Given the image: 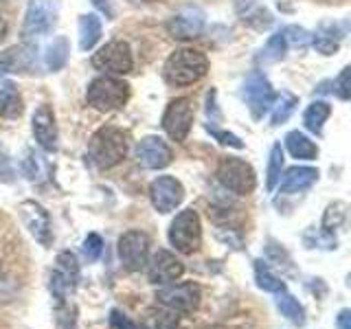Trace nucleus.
<instances>
[{
    "label": "nucleus",
    "instance_id": "2eb2a0df",
    "mask_svg": "<svg viewBox=\"0 0 351 329\" xmlns=\"http://www.w3.org/2000/svg\"><path fill=\"white\" fill-rule=\"evenodd\" d=\"M204 11L197 7H184L167 22L169 36L176 40H191L197 38L204 29Z\"/></svg>",
    "mask_w": 351,
    "mask_h": 329
},
{
    "label": "nucleus",
    "instance_id": "7c9ffc66",
    "mask_svg": "<svg viewBox=\"0 0 351 329\" xmlns=\"http://www.w3.org/2000/svg\"><path fill=\"white\" fill-rule=\"evenodd\" d=\"M345 208H347L345 202H334V204L327 206L325 217H323V230H325V233H332L334 228H338L340 224L345 222Z\"/></svg>",
    "mask_w": 351,
    "mask_h": 329
},
{
    "label": "nucleus",
    "instance_id": "20e7f679",
    "mask_svg": "<svg viewBox=\"0 0 351 329\" xmlns=\"http://www.w3.org/2000/svg\"><path fill=\"white\" fill-rule=\"evenodd\" d=\"M169 244L182 252V255H193L202 246V224L200 215L193 208H184L173 217L169 226Z\"/></svg>",
    "mask_w": 351,
    "mask_h": 329
},
{
    "label": "nucleus",
    "instance_id": "f257e3e1",
    "mask_svg": "<svg viewBox=\"0 0 351 329\" xmlns=\"http://www.w3.org/2000/svg\"><path fill=\"white\" fill-rule=\"evenodd\" d=\"M128 154V136L123 130L106 125L97 130L88 143V156L99 169H110L119 164Z\"/></svg>",
    "mask_w": 351,
    "mask_h": 329
},
{
    "label": "nucleus",
    "instance_id": "58836bf2",
    "mask_svg": "<svg viewBox=\"0 0 351 329\" xmlns=\"http://www.w3.org/2000/svg\"><path fill=\"white\" fill-rule=\"evenodd\" d=\"M38 156H33V151H27V158L22 160V169H25L27 178L29 180H36L38 178Z\"/></svg>",
    "mask_w": 351,
    "mask_h": 329
},
{
    "label": "nucleus",
    "instance_id": "aec40b11",
    "mask_svg": "<svg viewBox=\"0 0 351 329\" xmlns=\"http://www.w3.org/2000/svg\"><path fill=\"white\" fill-rule=\"evenodd\" d=\"M0 114L7 119L22 114V97L18 88L7 80H0Z\"/></svg>",
    "mask_w": 351,
    "mask_h": 329
},
{
    "label": "nucleus",
    "instance_id": "e433bc0d",
    "mask_svg": "<svg viewBox=\"0 0 351 329\" xmlns=\"http://www.w3.org/2000/svg\"><path fill=\"white\" fill-rule=\"evenodd\" d=\"M206 130L211 132V134L222 143V145H228V147H235V149H241L244 147V143L239 141V136L235 134H230V132H222V130H217V127H211V125H206Z\"/></svg>",
    "mask_w": 351,
    "mask_h": 329
},
{
    "label": "nucleus",
    "instance_id": "cd10ccee",
    "mask_svg": "<svg viewBox=\"0 0 351 329\" xmlns=\"http://www.w3.org/2000/svg\"><path fill=\"white\" fill-rule=\"evenodd\" d=\"M281 169H283V149H281V143H274L270 149V160H268V180H266L268 191H274V186L279 184Z\"/></svg>",
    "mask_w": 351,
    "mask_h": 329
},
{
    "label": "nucleus",
    "instance_id": "ddd939ff",
    "mask_svg": "<svg viewBox=\"0 0 351 329\" xmlns=\"http://www.w3.org/2000/svg\"><path fill=\"white\" fill-rule=\"evenodd\" d=\"M58 22V0H29L25 16V36H44Z\"/></svg>",
    "mask_w": 351,
    "mask_h": 329
},
{
    "label": "nucleus",
    "instance_id": "f8f14e48",
    "mask_svg": "<svg viewBox=\"0 0 351 329\" xmlns=\"http://www.w3.org/2000/svg\"><path fill=\"white\" fill-rule=\"evenodd\" d=\"M18 211L22 217V224L27 226L33 239L40 241L44 248H49L53 241V233H51V217L47 213V208L36 200H25L20 202Z\"/></svg>",
    "mask_w": 351,
    "mask_h": 329
},
{
    "label": "nucleus",
    "instance_id": "a878e982",
    "mask_svg": "<svg viewBox=\"0 0 351 329\" xmlns=\"http://www.w3.org/2000/svg\"><path fill=\"white\" fill-rule=\"evenodd\" d=\"M332 114V108H329L325 101H314L310 108L305 110L303 123L305 127L312 132V134H321L323 132V123L327 121V117Z\"/></svg>",
    "mask_w": 351,
    "mask_h": 329
},
{
    "label": "nucleus",
    "instance_id": "0eeeda50",
    "mask_svg": "<svg viewBox=\"0 0 351 329\" xmlns=\"http://www.w3.org/2000/svg\"><path fill=\"white\" fill-rule=\"evenodd\" d=\"M93 66L97 71H101L106 75H128L134 66V60H132V53L128 42H108L106 47L99 49L93 55Z\"/></svg>",
    "mask_w": 351,
    "mask_h": 329
},
{
    "label": "nucleus",
    "instance_id": "37998d69",
    "mask_svg": "<svg viewBox=\"0 0 351 329\" xmlns=\"http://www.w3.org/2000/svg\"><path fill=\"white\" fill-rule=\"evenodd\" d=\"M5 29H7V27H5V22H3V20H0V40H3V38H5Z\"/></svg>",
    "mask_w": 351,
    "mask_h": 329
},
{
    "label": "nucleus",
    "instance_id": "dca6fc26",
    "mask_svg": "<svg viewBox=\"0 0 351 329\" xmlns=\"http://www.w3.org/2000/svg\"><path fill=\"white\" fill-rule=\"evenodd\" d=\"M31 130L42 149L47 151L58 149V123H55V112L51 110V106L42 103L36 108L31 119Z\"/></svg>",
    "mask_w": 351,
    "mask_h": 329
},
{
    "label": "nucleus",
    "instance_id": "c9c22d12",
    "mask_svg": "<svg viewBox=\"0 0 351 329\" xmlns=\"http://www.w3.org/2000/svg\"><path fill=\"white\" fill-rule=\"evenodd\" d=\"M349 75H351V69L347 66V69H343V73H340V77L336 80L334 84V90L336 95L343 99V101H347V99L351 97V82H349Z\"/></svg>",
    "mask_w": 351,
    "mask_h": 329
},
{
    "label": "nucleus",
    "instance_id": "9d476101",
    "mask_svg": "<svg viewBox=\"0 0 351 329\" xmlns=\"http://www.w3.org/2000/svg\"><path fill=\"white\" fill-rule=\"evenodd\" d=\"M119 257L128 270H143L149 259V237L143 230H128L119 239Z\"/></svg>",
    "mask_w": 351,
    "mask_h": 329
},
{
    "label": "nucleus",
    "instance_id": "f704fd0d",
    "mask_svg": "<svg viewBox=\"0 0 351 329\" xmlns=\"http://www.w3.org/2000/svg\"><path fill=\"white\" fill-rule=\"evenodd\" d=\"M66 290H69V283H66L64 274H62L60 270H55V272L51 274V292H53V296H55V301H58V303H64V299H66Z\"/></svg>",
    "mask_w": 351,
    "mask_h": 329
},
{
    "label": "nucleus",
    "instance_id": "4c0bfd02",
    "mask_svg": "<svg viewBox=\"0 0 351 329\" xmlns=\"http://www.w3.org/2000/svg\"><path fill=\"white\" fill-rule=\"evenodd\" d=\"M110 327L112 329H136V325L132 323L125 314H121L119 310L110 312Z\"/></svg>",
    "mask_w": 351,
    "mask_h": 329
},
{
    "label": "nucleus",
    "instance_id": "412c9836",
    "mask_svg": "<svg viewBox=\"0 0 351 329\" xmlns=\"http://www.w3.org/2000/svg\"><path fill=\"white\" fill-rule=\"evenodd\" d=\"M285 147H288V151L299 160H314L318 156L316 143L307 138L303 132H290V134L285 136Z\"/></svg>",
    "mask_w": 351,
    "mask_h": 329
},
{
    "label": "nucleus",
    "instance_id": "bb28decb",
    "mask_svg": "<svg viewBox=\"0 0 351 329\" xmlns=\"http://www.w3.org/2000/svg\"><path fill=\"white\" fill-rule=\"evenodd\" d=\"M340 38H343V36H338L334 25H323V27H321V31H318L316 36L312 38V44L316 47V51H318V53H323V55H332V53H336V51H338Z\"/></svg>",
    "mask_w": 351,
    "mask_h": 329
},
{
    "label": "nucleus",
    "instance_id": "393cba45",
    "mask_svg": "<svg viewBox=\"0 0 351 329\" xmlns=\"http://www.w3.org/2000/svg\"><path fill=\"white\" fill-rule=\"evenodd\" d=\"M69 53H71V47H69V40L64 36L55 38L53 44H49L47 53H44V64H47L49 71H60L64 69L66 60H69Z\"/></svg>",
    "mask_w": 351,
    "mask_h": 329
},
{
    "label": "nucleus",
    "instance_id": "473e14b6",
    "mask_svg": "<svg viewBox=\"0 0 351 329\" xmlns=\"http://www.w3.org/2000/svg\"><path fill=\"white\" fill-rule=\"evenodd\" d=\"M283 36H285V42L292 44V47H307V44L312 42V36L303 27H288V29H283Z\"/></svg>",
    "mask_w": 351,
    "mask_h": 329
},
{
    "label": "nucleus",
    "instance_id": "7ed1b4c3",
    "mask_svg": "<svg viewBox=\"0 0 351 329\" xmlns=\"http://www.w3.org/2000/svg\"><path fill=\"white\" fill-rule=\"evenodd\" d=\"M128 99H130V86L114 75L97 77L86 90V101L93 108L101 110V112H110V110L125 106Z\"/></svg>",
    "mask_w": 351,
    "mask_h": 329
},
{
    "label": "nucleus",
    "instance_id": "6e6552de",
    "mask_svg": "<svg viewBox=\"0 0 351 329\" xmlns=\"http://www.w3.org/2000/svg\"><path fill=\"white\" fill-rule=\"evenodd\" d=\"M200 296H202L200 285L180 283V285H167V288L158 290L156 301L176 314H189L200 305Z\"/></svg>",
    "mask_w": 351,
    "mask_h": 329
},
{
    "label": "nucleus",
    "instance_id": "a211bd4d",
    "mask_svg": "<svg viewBox=\"0 0 351 329\" xmlns=\"http://www.w3.org/2000/svg\"><path fill=\"white\" fill-rule=\"evenodd\" d=\"M36 62V49L33 47H14L0 55V73H27Z\"/></svg>",
    "mask_w": 351,
    "mask_h": 329
},
{
    "label": "nucleus",
    "instance_id": "1a4fd4ad",
    "mask_svg": "<svg viewBox=\"0 0 351 329\" xmlns=\"http://www.w3.org/2000/svg\"><path fill=\"white\" fill-rule=\"evenodd\" d=\"M193 117H195V110H193L191 99H186V97L173 99V101L167 106V110H165L162 127L173 141L182 143L186 138V134H189V130H191Z\"/></svg>",
    "mask_w": 351,
    "mask_h": 329
},
{
    "label": "nucleus",
    "instance_id": "9b49d317",
    "mask_svg": "<svg viewBox=\"0 0 351 329\" xmlns=\"http://www.w3.org/2000/svg\"><path fill=\"white\" fill-rule=\"evenodd\" d=\"M149 200L158 213H171L184 200V186L173 175H158L149 184Z\"/></svg>",
    "mask_w": 351,
    "mask_h": 329
},
{
    "label": "nucleus",
    "instance_id": "2f4dec72",
    "mask_svg": "<svg viewBox=\"0 0 351 329\" xmlns=\"http://www.w3.org/2000/svg\"><path fill=\"white\" fill-rule=\"evenodd\" d=\"M285 49H288V42H285V36L283 31L274 33V36L268 40L266 49H263V60L266 62H277L285 55Z\"/></svg>",
    "mask_w": 351,
    "mask_h": 329
},
{
    "label": "nucleus",
    "instance_id": "72a5a7b5",
    "mask_svg": "<svg viewBox=\"0 0 351 329\" xmlns=\"http://www.w3.org/2000/svg\"><path fill=\"white\" fill-rule=\"evenodd\" d=\"M101 250H104V241L97 233H90L84 239V255L88 261H97L99 255H101Z\"/></svg>",
    "mask_w": 351,
    "mask_h": 329
},
{
    "label": "nucleus",
    "instance_id": "a19ab883",
    "mask_svg": "<svg viewBox=\"0 0 351 329\" xmlns=\"http://www.w3.org/2000/svg\"><path fill=\"white\" fill-rule=\"evenodd\" d=\"M336 323H338V329H351V312L349 310H340Z\"/></svg>",
    "mask_w": 351,
    "mask_h": 329
},
{
    "label": "nucleus",
    "instance_id": "5701e85b",
    "mask_svg": "<svg viewBox=\"0 0 351 329\" xmlns=\"http://www.w3.org/2000/svg\"><path fill=\"white\" fill-rule=\"evenodd\" d=\"M255 281H257L259 290L270 292V294H279L285 290V283L277 277V274H272V270L268 268V263L263 259L255 261Z\"/></svg>",
    "mask_w": 351,
    "mask_h": 329
},
{
    "label": "nucleus",
    "instance_id": "6ab92c4d",
    "mask_svg": "<svg viewBox=\"0 0 351 329\" xmlns=\"http://www.w3.org/2000/svg\"><path fill=\"white\" fill-rule=\"evenodd\" d=\"M318 180V169L314 167H290L285 171L283 180H279V191L281 193H299L310 189V186Z\"/></svg>",
    "mask_w": 351,
    "mask_h": 329
},
{
    "label": "nucleus",
    "instance_id": "4be33fe9",
    "mask_svg": "<svg viewBox=\"0 0 351 329\" xmlns=\"http://www.w3.org/2000/svg\"><path fill=\"white\" fill-rule=\"evenodd\" d=\"M101 38V20L95 14H86L80 18V49L90 51Z\"/></svg>",
    "mask_w": 351,
    "mask_h": 329
},
{
    "label": "nucleus",
    "instance_id": "79ce46f5",
    "mask_svg": "<svg viewBox=\"0 0 351 329\" xmlns=\"http://www.w3.org/2000/svg\"><path fill=\"white\" fill-rule=\"evenodd\" d=\"M93 3H95L97 9H101L108 18H112V16H114V9H112V3H110V0H93Z\"/></svg>",
    "mask_w": 351,
    "mask_h": 329
},
{
    "label": "nucleus",
    "instance_id": "b1692460",
    "mask_svg": "<svg viewBox=\"0 0 351 329\" xmlns=\"http://www.w3.org/2000/svg\"><path fill=\"white\" fill-rule=\"evenodd\" d=\"M277 307H279V312L288 318L290 323H294L296 327H303L305 325V310H303V305L294 299V296L290 292H279L277 294Z\"/></svg>",
    "mask_w": 351,
    "mask_h": 329
},
{
    "label": "nucleus",
    "instance_id": "f03ea898",
    "mask_svg": "<svg viewBox=\"0 0 351 329\" xmlns=\"http://www.w3.org/2000/svg\"><path fill=\"white\" fill-rule=\"evenodd\" d=\"M208 71L206 55L195 49H178L165 62V80L173 86H189L202 80Z\"/></svg>",
    "mask_w": 351,
    "mask_h": 329
},
{
    "label": "nucleus",
    "instance_id": "c03bdc74",
    "mask_svg": "<svg viewBox=\"0 0 351 329\" xmlns=\"http://www.w3.org/2000/svg\"><path fill=\"white\" fill-rule=\"evenodd\" d=\"M0 272H3V261H0Z\"/></svg>",
    "mask_w": 351,
    "mask_h": 329
},
{
    "label": "nucleus",
    "instance_id": "c85d7f7f",
    "mask_svg": "<svg viewBox=\"0 0 351 329\" xmlns=\"http://www.w3.org/2000/svg\"><path fill=\"white\" fill-rule=\"evenodd\" d=\"M274 110H272V125H281L285 121L290 119V114L294 112V108L299 106V99L292 97V95H281L277 97V101L272 103Z\"/></svg>",
    "mask_w": 351,
    "mask_h": 329
},
{
    "label": "nucleus",
    "instance_id": "4468645a",
    "mask_svg": "<svg viewBox=\"0 0 351 329\" xmlns=\"http://www.w3.org/2000/svg\"><path fill=\"white\" fill-rule=\"evenodd\" d=\"M184 274V266L180 259H176L169 250H158L156 255L147 261V277L154 285H167L178 281Z\"/></svg>",
    "mask_w": 351,
    "mask_h": 329
},
{
    "label": "nucleus",
    "instance_id": "f3484780",
    "mask_svg": "<svg viewBox=\"0 0 351 329\" xmlns=\"http://www.w3.org/2000/svg\"><path fill=\"white\" fill-rule=\"evenodd\" d=\"M136 160L145 169H162L171 162V149L162 138L145 136L136 145Z\"/></svg>",
    "mask_w": 351,
    "mask_h": 329
},
{
    "label": "nucleus",
    "instance_id": "ea45409f",
    "mask_svg": "<svg viewBox=\"0 0 351 329\" xmlns=\"http://www.w3.org/2000/svg\"><path fill=\"white\" fill-rule=\"evenodd\" d=\"M11 175H14V169H11L9 158L5 156V151L0 149V178L9 182V180H11Z\"/></svg>",
    "mask_w": 351,
    "mask_h": 329
},
{
    "label": "nucleus",
    "instance_id": "c756f323",
    "mask_svg": "<svg viewBox=\"0 0 351 329\" xmlns=\"http://www.w3.org/2000/svg\"><path fill=\"white\" fill-rule=\"evenodd\" d=\"M58 266H60V272L64 274L66 283H69V288H71V285H75L77 279H80V263H77V257L73 255V252H69V250L60 252Z\"/></svg>",
    "mask_w": 351,
    "mask_h": 329
},
{
    "label": "nucleus",
    "instance_id": "39448f33",
    "mask_svg": "<svg viewBox=\"0 0 351 329\" xmlns=\"http://www.w3.org/2000/svg\"><path fill=\"white\" fill-rule=\"evenodd\" d=\"M217 180L222 182L228 191H233L237 195H248L255 189L257 178H255V169L250 167L246 160L241 158H222L217 164Z\"/></svg>",
    "mask_w": 351,
    "mask_h": 329
},
{
    "label": "nucleus",
    "instance_id": "423d86ee",
    "mask_svg": "<svg viewBox=\"0 0 351 329\" xmlns=\"http://www.w3.org/2000/svg\"><path fill=\"white\" fill-rule=\"evenodd\" d=\"M241 97H244V101L255 119H261L272 108V103L277 101V93L272 90L266 75L259 71H252L246 77L244 88H241Z\"/></svg>",
    "mask_w": 351,
    "mask_h": 329
}]
</instances>
